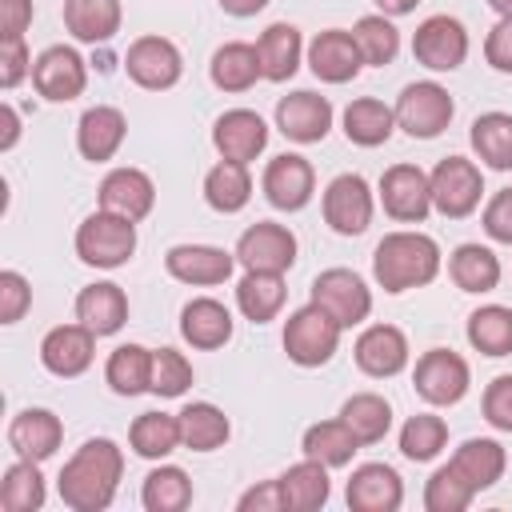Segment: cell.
Wrapping results in <instances>:
<instances>
[{"label":"cell","mask_w":512,"mask_h":512,"mask_svg":"<svg viewBox=\"0 0 512 512\" xmlns=\"http://www.w3.org/2000/svg\"><path fill=\"white\" fill-rule=\"evenodd\" d=\"M344 500L352 512H396L404 504V484L400 472L388 464H360L348 476Z\"/></svg>","instance_id":"22"},{"label":"cell","mask_w":512,"mask_h":512,"mask_svg":"<svg viewBox=\"0 0 512 512\" xmlns=\"http://www.w3.org/2000/svg\"><path fill=\"white\" fill-rule=\"evenodd\" d=\"M216 4H220L228 16H256L268 0H216Z\"/></svg>","instance_id":"58"},{"label":"cell","mask_w":512,"mask_h":512,"mask_svg":"<svg viewBox=\"0 0 512 512\" xmlns=\"http://www.w3.org/2000/svg\"><path fill=\"white\" fill-rule=\"evenodd\" d=\"M32 24V0H0V40H20Z\"/></svg>","instance_id":"56"},{"label":"cell","mask_w":512,"mask_h":512,"mask_svg":"<svg viewBox=\"0 0 512 512\" xmlns=\"http://www.w3.org/2000/svg\"><path fill=\"white\" fill-rule=\"evenodd\" d=\"M260 184H264V196H268L272 208H280V212H300V208L312 200V192H316V172H312V164H308L304 156L280 152V156L268 160Z\"/></svg>","instance_id":"15"},{"label":"cell","mask_w":512,"mask_h":512,"mask_svg":"<svg viewBox=\"0 0 512 512\" xmlns=\"http://www.w3.org/2000/svg\"><path fill=\"white\" fill-rule=\"evenodd\" d=\"M448 276L460 292H492L500 284V260L484 244H460L448 256Z\"/></svg>","instance_id":"36"},{"label":"cell","mask_w":512,"mask_h":512,"mask_svg":"<svg viewBox=\"0 0 512 512\" xmlns=\"http://www.w3.org/2000/svg\"><path fill=\"white\" fill-rule=\"evenodd\" d=\"M412 384L416 392L436 404V408H448V404H460L468 384H472V372H468V360L456 356L452 348H428L420 360H416V372H412Z\"/></svg>","instance_id":"8"},{"label":"cell","mask_w":512,"mask_h":512,"mask_svg":"<svg viewBox=\"0 0 512 512\" xmlns=\"http://www.w3.org/2000/svg\"><path fill=\"white\" fill-rule=\"evenodd\" d=\"M176 420H180V444H184L188 452H216V448L228 440V432H232L228 416H224L216 404H208V400L184 404V408L176 412Z\"/></svg>","instance_id":"33"},{"label":"cell","mask_w":512,"mask_h":512,"mask_svg":"<svg viewBox=\"0 0 512 512\" xmlns=\"http://www.w3.org/2000/svg\"><path fill=\"white\" fill-rule=\"evenodd\" d=\"M352 36H356V44H360L364 64H380V68H384V64H392L396 52H400V32H396L392 16H384V12L360 16L356 28H352Z\"/></svg>","instance_id":"46"},{"label":"cell","mask_w":512,"mask_h":512,"mask_svg":"<svg viewBox=\"0 0 512 512\" xmlns=\"http://www.w3.org/2000/svg\"><path fill=\"white\" fill-rule=\"evenodd\" d=\"M380 204L400 224H420L432 212V184L428 172L416 164H392L380 176Z\"/></svg>","instance_id":"10"},{"label":"cell","mask_w":512,"mask_h":512,"mask_svg":"<svg viewBox=\"0 0 512 512\" xmlns=\"http://www.w3.org/2000/svg\"><path fill=\"white\" fill-rule=\"evenodd\" d=\"M0 124H4V132H0V152H8V148L16 144V136H20V116H16L12 104H0Z\"/></svg>","instance_id":"57"},{"label":"cell","mask_w":512,"mask_h":512,"mask_svg":"<svg viewBox=\"0 0 512 512\" xmlns=\"http://www.w3.org/2000/svg\"><path fill=\"white\" fill-rule=\"evenodd\" d=\"M128 444L144 460H164L180 444V420L168 412H140L128 428Z\"/></svg>","instance_id":"43"},{"label":"cell","mask_w":512,"mask_h":512,"mask_svg":"<svg viewBox=\"0 0 512 512\" xmlns=\"http://www.w3.org/2000/svg\"><path fill=\"white\" fill-rule=\"evenodd\" d=\"M240 512H284V492H280V480H264L256 488H248L240 500H236Z\"/></svg>","instance_id":"55"},{"label":"cell","mask_w":512,"mask_h":512,"mask_svg":"<svg viewBox=\"0 0 512 512\" xmlns=\"http://www.w3.org/2000/svg\"><path fill=\"white\" fill-rule=\"evenodd\" d=\"M212 144L220 152V160H236L248 164L264 152L268 144V124L260 120V112L252 108H228L216 124H212Z\"/></svg>","instance_id":"21"},{"label":"cell","mask_w":512,"mask_h":512,"mask_svg":"<svg viewBox=\"0 0 512 512\" xmlns=\"http://www.w3.org/2000/svg\"><path fill=\"white\" fill-rule=\"evenodd\" d=\"M352 356H356V368L364 376L388 380V376L404 372V364H408V336L396 324H368L356 336Z\"/></svg>","instance_id":"20"},{"label":"cell","mask_w":512,"mask_h":512,"mask_svg":"<svg viewBox=\"0 0 512 512\" xmlns=\"http://www.w3.org/2000/svg\"><path fill=\"white\" fill-rule=\"evenodd\" d=\"M32 84H36V92H40L44 100H52V104L76 100V96L84 92V84H88L84 56H80L76 48H68V44L44 48V52L36 56V64H32Z\"/></svg>","instance_id":"14"},{"label":"cell","mask_w":512,"mask_h":512,"mask_svg":"<svg viewBox=\"0 0 512 512\" xmlns=\"http://www.w3.org/2000/svg\"><path fill=\"white\" fill-rule=\"evenodd\" d=\"M440 272V244L424 232H388L372 252V276L384 292L432 284Z\"/></svg>","instance_id":"2"},{"label":"cell","mask_w":512,"mask_h":512,"mask_svg":"<svg viewBox=\"0 0 512 512\" xmlns=\"http://www.w3.org/2000/svg\"><path fill=\"white\" fill-rule=\"evenodd\" d=\"M120 0H64V28L84 44H104L120 32Z\"/></svg>","instance_id":"31"},{"label":"cell","mask_w":512,"mask_h":512,"mask_svg":"<svg viewBox=\"0 0 512 512\" xmlns=\"http://www.w3.org/2000/svg\"><path fill=\"white\" fill-rule=\"evenodd\" d=\"M472 496H476V488L452 468V460L444 468H436L424 484V508L428 512H464L472 504Z\"/></svg>","instance_id":"48"},{"label":"cell","mask_w":512,"mask_h":512,"mask_svg":"<svg viewBox=\"0 0 512 512\" xmlns=\"http://www.w3.org/2000/svg\"><path fill=\"white\" fill-rule=\"evenodd\" d=\"M416 4H420V0H376V8H380L384 16H408Z\"/></svg>","instance_id":"59"},{"label":"cell","mask_w":512,"mask_h":512,"mask_svg":"<svg viewBox=\"0 0 512 512\" xmlns=\"http://www.w3.org/2000/svg\"><path fill=\"white\" fill-rule=\"evenodd\" d=\"M484 420L496 432H512V376H496L484 388Z\"/></svg>","instance_id":"51"},{"label":"cell","mask_w":512,"mask_h":512,"mask_svg":"<svg viewBox=\"0 0 512 512\" xmlns=\"http://www.w3.org/2000/svg\"><path fill=\"white\" fill-rule=\"evenodd\" d=\"M308 68L324 84H348V80H356L360 68H364V56H360L356 36L344 32V28L316 32V40L308 44Z\"/></svg>","instance_id":"18"},{"label":"cell","mask_w":512,"mask_h":512,"mask_svg":"<svg viewBox=\"0 0 512 512\" xmlns=\"http://www.w3.org/2000/svg\"><path fill=\"white\" fill-rule=\"evenodd\" d=\"M396 132V108H388L376 96H360L344 108V136L360 148H380Z\"/></svg>","instance_id":"32"},{"label":"cell","mask_w":512,"mask_h":512,"mask_svg":"<svg viewBox=\"0 0 512 512\" xmlns=\"http://www.w3.org/2000/svg\"><path fill=\"white\" fill-rule=\"evenodd\" d=\"M444 444H448V424H444L436 412H416V416H408L404 428H400V452H404L408 460H416V464L440 456Z\"/></svg>","instance_id":"47"},{"label":"cell","mask_w":512,"mask_h":512,"mask_svg":"<svg viewBox=\"0 0 512 512\" xmlns=\"http://www.w3.org/2000/svg\"><path fill=\"white\" fill-rule=\"evenodd\" d=\"M484 232L496 244H512V188H500L488 204H484Z\"/></svg>","instance_id":"53"},{"label":"cell","mask_w":512,"mask_h":512,"mask_svg":"<svg viewBox=\"0 0 512 512\" xmlns=\"http://www.w3.org/2000/svg\"><path fill=\"white\" fill-rule=\"evenodd\" d=\"M312 304H320L340 328H356L372 312V292L352 268H328L312 280Z\"/></svg>","instance_id":"7"},{"label":"cell","mask_w":512,"mask_h":512,"mask_svg":"<svg viewBox=\"0 0 512 512\" xmlns=\"http://www.w3.org/2000/svg\"><path fill=\"white\" fill-rule=\"evenodd\" d=\"M372 188L364 176L356 172H340L328 188H324V220L332 232L340 236H360L368 224H372Z\"/></svg>","instance_id":"11"},{"label":"cell","mask_w":512,"mask_h":512,"mask_svg":"<svg viewBox=\"0 0 512 512\" xmlns=\"http://www.w3.org/2000/svg\"><path fill=\"white\" fill-rule=\"evenodd\" d=\"M32 308V288L16 268L0 272V324H16Z\"/></svg>","instance_id":"50"},{"label":"cell","mask_w":512,"mask_h":512,"mask_svg":"<svg viewBox=\"0 0 512 512\" xmlns=\"http://www.w3.org/2000/svg\"><path fill=\"white\" fill-rule=\"evenodd\" d=\"M256 52H260V68H264V80L272 84H284L296 76L300 68V56H304V40H300V28L296 24H268L256 40Z\"/></svg>","instance_id":"28"},{"label":"cell","mask_w":512,"mask_h":512,"mask_svg":"<svg viewBox=\"0 0 512 512\" xmlns=\"http://www.w3.org/2000/svg\"><path fill=\"white\" fill-rule=\"evenodd\" d=\"M452 96L436 80H416L396 96V128H404L412 140H432L452 124Z\"/></svg>","instance_id":"5"},{"label":"cell","mask_w":512,"mask_h":512,"mask_svg":"<svg viewBox=\"0 0 512 512\" xmlns=\"http://www.w3.org/2000/svg\"><path fill=\"white\" fill-rule=\"evenodd\" d=\"M412 56L416 64L432 68V72H452L464 64L468 56V32L456 16H428L416 32H412Z\"/></svg>","instance_id":"9"},{"label":"cell","mask_w":512,"mask_h":512,"mask_svg":"<svg viewBox=\"0 0 512 512\" xmlns=\"http://www.w3.org/2000/svg\"><path fill=\"white\" fill-rule=\"evenodd\" d=\"M100 208L104 212H116L124 220H144L156 204V184L148 172L140 168H112L104 180H100Z\"/></svg>","instance_id":"23"},{"label":"cell","mask_w":512,"mask_h":512,"mask_svg":"<svg viewBox=\"0 0 512 512\" xmlns=\"http://www.w3.org/2000/svg\"><path fill=\"white\" fill-rule=\"evenodd\" d=\"M136 252V220H124L116 212H92L76 228V256L92 268H120Z\"/></svg>","instance_id":"4"},{"label":"cell","mask_w":512,"mask_h":512,"mask_svg":"<svg viewBox=\"0 0 512 512\" xmlns=\"http://www.w3.org/2000/svg\"><path fill=\"white\" fill-rule=\"evenodd\" d=\"M140 504L148 512H184L192 504V480L184 468L176 464H160L144 476V488H140Z\"/></svg>","instance_id":"41"},{"label":"cell","mask_w":512,"mask_h":512,"mask_svg":"<svg viewBox=\"0 0 512 512\" xmlns=\"http://www.w3.org/2000/svg\"><path fill=\"white\" fill-rule=\"evenodd\" d=\"M476 156L496 168V172H508L512 168V116L508 112H484L472 120V132H468Z\"/></svg>","instance_id":"42"},{"label":"cell","mask_w":512,"mask_h":512,"mask_svg":"<svg viewBox=\"0 0 512 512\" xmlns=\"http://www.w3.org/2000/svg\"><path fill=\"white\" fill-rule=\"evenodd\" d=\"M124 136H128V120H124V112L112 108V104L88 108V112L80 116V124H76V148H80V156L92 160V164L112 160V156L120 152Z\"/></svg>","instance_id":"25"},{"label":"cell","mask_w":512,"mask_h":512,"mask_svg":"<svg viewBox=\"0 0 512 512\" xmlns=\"http://www.w3.org/2000/svg\"><path fill=\"white\" fill-rule=\"evenodd\" d=\"M468 344L484 356H508L512 352V308L484 304L468 316Z\"/></svg>","instance_id":"45"},{"label":"cell","mask_w":512,"mask_h":512,"mask_svg":"<svg viewBox=\"0 0 512 512\" xmlns=\"http://www.w3.org/2000/svg\"><path fill=\"white\" fill-rule=\"evenodd\" d=\"M60 440H64V424L48 408H24L8 424V444H12V452L20 460H36L40 464V460L56 456Z\"/></svg>","instance_id":"24"},{"label":"cell","mask_w":512,"mask_h":512,"mask_svg":"<svg viewBox=\"0 0 512 512\" xmlns=\"http://www.w3.org/2000/svg\"><path fill=\"white\" fill-rule=\"evenodd\" d=\"M32 56H28V44L24 36L20 40H0V88H16L28 72H32Z\"/></svg>","instance_id":"52"},{"label":"cell","mask_w":512,"mask_h":512,"mask_svg":"<svg viewBox=\"0 0 512 512\" xmlns=\"http://www.w3.org/2000/svg\"><path fill=\"white\" fill-rule=\"evenodd\" d=\"M300 448H304V456H312V460H320L328 468H344L360 452V440L352 436V428L344 420H320V424H312L304 432Z\"/></svg>","instance_id":"40"},{"label":"cell","mask_w":512,"mask_h":512,"mask_svg":"<svg viewBox=\"0 0 512 512\" xmlns=\"http://www.w3.org/2000/svg\"><path fill=\"white\" fill-rule=\"evenodd\" d=\"M276 480H280V492H284V512H316V508L328 504V492H332L328 464H320L312 456H304L300 464H292Z\"/></svg>","instance_id":"30"},{"label":"cell","mask_w":512,"mask_h":512,"mask_svg":"<svg viewBox=\"0 0 512 512\" xmlns=\"http://www.w3.org/2000/svg\"><path fill=\"white\" fill-rule=\"evenodd\" d=\"M188 384H192V364L184 360V352L156 348L152 352V392L160 400H172V396H184Z\"/></svg>","instance_id":"49"},{"label":"cell","mask_w":512,"mask_h":512,"mask_svg":"<svg viewBox=\"0 0 512 512\" xmlns=\"http://www.w3.org/2000/svg\"><path fill=\"white\" fill-rule=\"evenodd\" d=\"M76 320L84 328H92L96 336L120 332L124 320H128V296H124V288L112 284V280H96V284L80 288V296H76Z\"/></svg>","instance_id":"26"},{"label":"cell","mask_w":512,"mask_h":512,"mask_svg":"<svg viewBox=\"0 0 512 512\" xmlns=\"http://www.w3.org/2000/svg\"><path fill=\"white\" fill-rule=\"evenodd\" d=\"M428 184H432V208L448 220L472 216L484 196V176L468 156H444L428 172Z\"/></svg>","instance_id":"6"},{"label":"cell","mask_w":512,"mask_h":512,"mask_svg":"<svg viewBox=\"0 0 512 512\" xmlns=\"http://www.w3.org/2000/svg\"><path fill=\"white\" fill-rule=\"evenodd\" d=\"M236 264H244V272H288L296 264V236L284 224L260 220L240 232Z\"/></svg>","instance_id":"12"},{"label":"cell","mask_w":512,"mask_h":512,"mask_svg":"<svg viewBox=\"0 0 512 512\" xmlns=\"http://www.w3.org/2000/svg\"><path fill=\"white\" fill-rule=\"evenodd\" d=\"M208 76L220 92H248L264 68H260V52L256 44H244V40H228L212 52V64H208Z\"/></svg>","instance_id":"29"},{"label":"cell","mask_w":512,"mask_h":512,"mask_svg":"<svg viewBox=\"0 0 512 512\" xmlns=\"http://www.w3.org/2000/svg\"><path fill=\"white\" fill-rule=\"evenodd\" d=\"M488 4H492L500 16H512V0H488Z\"/></svg>","instance_id":"60"},{"label":"cell","mask_w":512,"mask_h":512,"mask_svg":"<svg viewBox=\"0 0 512 512\" xmlns=\"http://www.w3.org/2000/svg\"><path fill=\"white\" fill-rule=\"evenodd\" d=\"M204 200H208V208H216V212H224V216L240 212V208L252 200L248 164L220 160L216 168H208V176H204Z\"/></svg>","instance_id":"38"},{"label":"cell","mask_w":512,"mask_h":512,"mask_svg":"<svg viewBox=\"0 0 512 512\" xmlns=\"http://www.w3.org/2000/svg\"><path fill=\"white\" fill-rule=\"evenodd\" d=\"M104 380L116 396L152 392V352L144 344H120L104 364Z\"/></svg>","instance_id":"37"},{"label":"cell","mask_w":512,"mask_h":512,"mask_svg":"<svg viewBox=\"0 0 512 512\" xmlns=\"http://www.w3.org/2000/svg\"><path fill=\"white\" fill-rule=\"evenodd\" d=\"M180 336L192 348H204V352L224 348L232 340V312L212 296H196L180 312Z\"/></svg>","instance_id":"27"},{"label":"cell","mask_w":512,"mask_h":512,"mask_svg":"<svg viewBox=\"0 0 512 512\" xmlns=\"http://www.w3.org/2000/svg\"><path fill=\"white\" fill-rule=\"evenodd\" d=\"M124 68L148 92H164V88H172L184 76L180 48L172 40H164V36H140V40H132L128 52H124Z\"/></svg>","instance_id":"13"},{"label":"cell","mask_w":512,"mask_h":512,"mask_svg":"<svg viewBox=\"0 0 512 512\" xmlns=\"http://www.w3.org/2000/svg\"><path fill=\"white\" fill-rule=\"evenodd\" d=\"M340 420L352 428V436L360 444H380L392 428V404L376 392H356L340 404Z\"/></svg>","instance_id":"39"},{"label":"cell","mask_w":512,"mask_h":512,"mask_svg":"<svg viewBox=\"0 0 512 512\" xmlns=\"http://www.w3.org/2000/svg\"><path fill=\"white\" fill-rule=\"evenodd\" d=\"M164 268L180 284L212 288V284H224L232 276L236 252H224V248H212V244H176V248H168Z\"/></svg>","instance_id":"16"},{"label":"cell","mask_w":512,"mask_h":512,"mask_svg":"<svg viewBox=\"0 0 512 512\" xmlns=\"http://www.w3.org/2000/svg\"><path fill=\"white\" fill-rule=\"evenodd\" d=\"M288 288H284V272H244L236 284V304L252 324H268L276 320V312L284 308Z\"/></svg>","instance_id":"35"},{"label":"cell","mask_w":512,"mask_h":512,"mask_svg":"<svg viewBox=\"0 0 512 512\" xmlns=\"http://www.w3.org/2000/svg\"><path fill=\"white\" fill-rule=\"evenodd\" d=\"M92 356H96V332L84 328L80 320H76V324H56V328L40 340V364H44L52 376H60V380H72V376L88 372Z\"/></svg>","instance_id":"17"},{"label":"cell","mask_w":512,"mask_h":512,"mask_svg":"<svg viewBox=\"0 0 512 512\" xmlns=\"http://www.w3.org/2000/svg\"><path fill=\"white\" fill-rule=\"evenodd\" d=\"M484 60L496 72H512V16H500V24L484 40Z\"/></svg>","instance_id":"54"},{"label":"cell","mask_w":512,"mask_h":512,"mask_svg":"<svg viewBox=\"0 0 512 512\" xmlns=\"http://www.w3.org/2000/svg\"><path fill=\"white\" fill-rule=\"evenodd\" d=\"M340 324L320 308V304H304V308H296L292 316H288V324H284V352H288V360L292 364H300V368H320V364H328L332 356H336V348H340Z\"/></svg>","instance_id":"3"},{"label":"cell","mask_w":512,"mask_h":512,"mask_svg":"<svg viewBox=\"0 0 512 512\" xmlns=\"http://www.w3.org/2000/svg\"><path fill=\"white\" fill-rule=\"evenodd\" d=\"M276 128L296 140V144H320L332 128V104L328 96H316L308 88L292 92V96H280L276 104Z\"/></svg>","instance_id":"19"},{"label":"cell","mask_w":512,"mask_h":512,"mask_svg":"<svg viewBox=\"0 0 512 512\" xmlns=\"http://www.w3.org/2000/svg\"><path fill=\"white\" fill-rule=\"evenodd\" d=\"M452 468H456L476 492H484V488H492V484L504 476L508 452H504L496 440H488V436H472V440H464V444L452 452Z\"/></svg>","instance_id":"34"},{"label":"cell","mask_w":512,"mask_h":512,"mask_svg":"<svg viewBox=\"0 0 512 512\" xmlns=\"http://www.w3.org/2000/svg\"><path fill=\"white\" fill-rule=\"evenodd\" d=\"M44 476L36 460H16L0 480V508L4 512H40L44 508Z\"/></svg>","instance_id":"44"},{"label":"cell","mask_w":512,"mask_h":512,"mask_svg":"<svg viewBox=\"0 0 512 512\" xmlns=\"http://www.w3.org/2000/svg\"><path fill=\"white\" fill-rule=\"evenodd\" d=\"M120 476H124V452H120V444L108 440V436H92L60 468L56 488H60V500L72 512H104L116 500Z\"/></svg>","instance_id":"1"}]
</instances>
